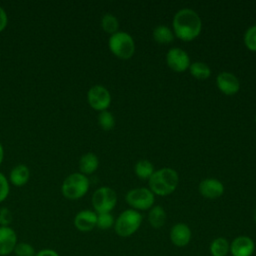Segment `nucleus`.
Instances as JSON below:
<instances>
[{
	"label": "nucleus",
	"instance_id": "obj_3",
	"mask_svg": "<svg viewBox=\"0 0 256 256\" xmlns=\"http://www.w3.org/2000/svg\"><path fill=\"white\" fill-rule=\"evenodd\" d=\"M108 47L113 55L122 60L130 59L135 52V43L133 37L124 31H117L110 35Z\"/></svg>",
	"mask_w": 256,
	"mask_h": 256
},
{
	"label": "nucleus",
	"instance_id": "obj_27",
	"mask_svg": "<svg viewBox=\"0 0 256 256\" xmlns=\"http://www.w3.org/2000/svg\"><path fill=\"white\" fill-rule=\"evenodd\" d=\"M14 253L16 254V256H35L36 254L33 246L25 242L17 243L14 249Z\"/></svg>",
	"mask_w": 256,
	"mask_h": 256
},
{
	"label": "nucleus",
	"instance_id": "obj_33",
	"mask_svg": "<svg viewBox=\"0 0 256 256\" xmlns=\"http://www.w3.org/2000/svg\"><path fill=\"white\" fill-rule=\"evenodd\" d=\"M254 220H255V222H256V207H255V210H254Z\"/></svg>",
	"mask_w": 256,
	"mask_h": 256
},
{
	"label": "nucleus",
	"instance_id": "obj_18",
	"mask_svg": "<svg viewBox=\"0 0 256 256\" xmlns=\"http://www.w3.org/2000/svg\"><path fill=\"white\" fill-rule=\"evenodd\" d=\"M166 218V212L162 206L154 205L152 208H150L148 213V221L153 228L159 229L164 226Z\"/></svg>",
	"mask_w": 256,
	"mask_h": 256
},
{
	"label": "nucleus",
	"instance_id": "obj_13",
	"mask_svg": "<svg viewBox=\"0 0 256 256\" xmlns=\"http://www.w3.org/2000/svg\"><path fill=\"white\" fill-rule=\"evenodd\" d=\"M16 245V232L9 226H0V256H7L14 252Z\"/></svg>",
	"mask_w": 256,
	"mask_h": 256
},
{
	"label": "nucleus",
	"instance_id": "obj_8",
	"mask_svg": "<svg viewBox=\"0 0 256 256\" xmlns=\"http://www.w3.org/2000/svg\"><path fill=\"white\" fill-rule=\"evenodd\" d=\"M89 105L99 112L107 110L111 103V94L103 85H93L87 92Z\"/></svg>",
	"mask_w": 256,
	"mask_h": 256
},
{
	"label": "nucleus",
	"instance_id": "obj_16",
	"mask_svg": "<svg viewBox=\"0 0 256 256\" xmlns=\"http://www.w3.org/2000/svg\"><path fill=\"white\" fill-rule=\"evenodd\" d=\"M29 178H30V170L24 164L16 165L10 171L9 179H10V182L15 186L20 187L25 185L28 182Z\"/></svg>",
	"mask_w": 256,
	"mask_h": 256
},
{
	"label": "nucleus",
	"instance_id": "obj_25",
	"mask_svg": "<svg viewBox=\"0 0 256 256\" xmlns=\"http://www.w3.org/2000/svg\"><path fill=\"white\" fill-rule=\"evenodd\" d=\"M243 41L246 48L252 52H256V25L250 26L244 33Z\"/></svg>",
	"mask_w": 256,
	"mask_h": 256
},
{
	"label": "nucleus",
	"instance_id": "obj_34",
	"mask_svg": "<svg viewBox=\"0 0 256 256\" xmlns=\"http://www.w3.org/2000/svg\"><path fill=\"white\" fill-rule=\"evenodd\" d=\"M254 120H255V124H256V115H255V118H254Z\"/></svg>",
	"mask_w": 256,
	"mask_h": 256
},
{
	"label": "nucleus",
	"instance_id": "obj_17",
	"mask_svg": "<svg viewBox=\"0 0 256 256\" xmlns=\"http://www.w3.org/2000/svg\"><path fill=\"white\" fill-rule=\"evenodd\" d=\"M98 166H99V159L92 152L83 154L79 159L80 173H82L84 175L94 173L97 170Z\"/></svg>",
	"mask_w": 256,
	"mask_h": 256
},
{
	"label": "nucleus",
	"instance_id": "obj_4",
	"mask_svg": "<svg viewBox=\"0 0 256 256\" xmlns=\"http://www.w3.org/2000/svg\"><path fill=\"white\" fill-rule=\"evenodd\" d=\"M89 189V180L86 175L75 172L68 175L61 186V192L64 197L70 200H76L83 197Z\"/></svg>",
	"mask_w": 256,
	"mask_h": 256
},
{
	"label": "nucleus",
	"instance_id": "obj_5",
	"mask_svg": "<svg viewBox=\"0 0 256 256\" xmlns=\"http://www.w3.org/2000/svg\"><path fill=\"white\" fill-rule=\"evenodd\" d=\"M142 215L134 209H127L120 213L114 223V229L118 236L129 237L141 226Z\"/></svg>",
	"mask_w": 256,
	"mask_h": 256
},
{
	"label": "nucleus",
	"instance_id": "obj_10",
	"mask_svg": "<svg viewBox=\"0 0 256 256\" xmlns=\"http://www.w3.org/2000/svg\"><path fill=\"white\" fill-rule=\"evenodd\" d=\"M216 86L223 94L232 96L238 93L240 89V82L233 73L223 71L216 77Z\"/></svg>",
	"mask_w": 256,
	"mask_h": 256
},
{
	"label": "nucleus",
	"instance_id": "obj_22",
	"mask_svg": "<svg viewBox=\"0 0 256 256\" xmlns=\"http://www.w3.org/2000/svg\"><path fill=\"white\" fill-rule=\"evenodd\" d=\"M212 256H226L230 251V243L224 237L215 238L209 246Z\"/></svg>",
	"mask_w": 256,
	"mask_h": 256
},
{
	"label": "nucleus",
	"instance_id": "obj_1",
	"mask_svg": "<svg viewBox=\"0 0 256 256\" xmlns=\"http://www.w3.org/2000/svg\"><path fill=\"white\" fill-rule=\"evenodd\" d=\"M174 35L185 42L197 38L202 30V21L196 11L191 8L178 10L172 20Z\"/></svg>",
	"mask_w": 256,
	"mask_h": 256
},
{
	"label": "nucleus",
	"instance_id": "obj_11",
	"mask_svg": "<svg viewBox=\"0 0 256 256\" xmlns=\"http://www.w3.org/2000/svg\"><path fill=\"white\" fill-rule=\"evenodd\" d=\"M200 194L207 199H217L224 193L223 183L215 178L203 179L198 186Z\"/></svg>",
	"mask_w": 256,
	"mask_h": 256
},
{
	"label": "nucleus",
	"instance_id": "obj_20",
	"mask_svg": "<svg viewBox=\"0 0 256 256\" xmlns=\"http://www.w3.org/2000/svg\"><path fill=\"white\" fill-rule=\"evenodd\" d=\"M188 69L190 74L197 80H206L211 75L210 67L206 63L201 61L191 63Z\"/></svg>",
	"mask_w": 256,
	"mask_h": 256
},
{
	"label": "nucleus",
	"instance_id": "obj_29",
	"mask_svg": "<svg viewBox=\"0 0 256 256\" xmlns=\"http://www.w3.org/2000/svg\"><path fill=\"white\" fill-rule=\"evenodd\" d=\"M12 221V214L9 209L3 207L0 209V226H8Z\"/></svg>",
	"mask_w": 256,
	"mask_h": 256
},
{
	"label": "nucleus",
	"instance_id": "obj_9",
	"mask_svg": "<svg viewBox=\"0 0 256 256\" xmlns=\"http://www.w3.org/2000/svg\"><path fill=\"white\" fill-rule=\"evenodd\" d=\"M166 63L174 72H184L190 66V58L188 53L178 47H173L166 54Z\"/></svg>",
	"mask_w": 256,
	"mask_h": 256
},
{
	"label": "nucleus",
	"instance_id": "obj_28",
	"mask_svg": "<svg viewBox=\"0 0 256 256\" xmlns=\"http://www.w3.org/2000/svg\"><path fill=\"white\" fill-rule=\"evenodd\" d=\"M10 186L6 176L0 172V203L4 201L9 194Z\"/></svg>",
	"mask_w": 256,
	"mask_h": 256
},
{
	"label": "nucleus",
	"instance_id": "obj_12",
	"mask_svg": "<svg viewBox=\"0 0 256 256\" xmlns=\"http://www.w3.org/2000/svg\"><path fill=\"white\" fill-rule=\"evenodd\" d=\"M255 244L249 236H238L230 243V253L232 256H251L254 253Z\"/></svg>",
	"mask_w": 256,
	"mask_h": 256
},
{
	"label": "nucleus",
	"instance_id": "obj_26",
	"mask_svg": "<svg viewBox=\"0 0 256 256\" xmlns=\"http://www.w3.org/2000/svg\"><path fill=\"white\" fill-rule=\"evenodd\" d=\"M114 223H115L114 217L110 212L109 213H99V214H97L96 226L99 229H102V230L109 229L112 226H114Z\"/></svg>",
	"mask_w": 256,
	"mask_h": 256
},
{
	"label": "nucleus",
	"instance_id": "obj_15",
	"mask_svg": "<svg viewBox=\"0 0 256 256\" xmlns=\"http://www.w3.org/2000/svg\"><path fill=\"white\" fill-rule=\"evenodd\" d=\"M170 240L177 247L188 245L191 240V230L185 223H177L170 230Z\"/></svg>",
	"mask_w": 256,
	"mask_h": 256
},
{
	"label": "nucleus",
	"instance_id": "obj_32",
	"mask_svg": "<svg viewBox=\"0 0 256 256\" xmlns=\"http://www.w3.org/2000/svg\"><path fill=\"white\" fill-rule=\"evenodd\" d=\"M3 157H4V149H3V146H2V144L0 142V165H1L2 161H3Z\"/></svg>",
	"mask_w": 256,
	"mask_h": 256
},
{
	"label": "nucleus",
	"instance_id": "obj_30",
	"mask_svg": "<svg viewBox=\"0 0 256 256\" xmlns=\"http://www.w3.org/2000/svg\"><path fill=\"white\" fill-rule=\"evenodd\" d=\"M7 23H8L7 13L5 9L2 6H0V32L5 29V27L7 26Z\"/></svg>",
	"mask_w": 256,
	"mask_h": 256
},
{
	"label": "nucleus",
	"instance_id": "obj_7",
	"mask_svg": "<svg viewBox=\"0 0 256 256\" xmlns=\"http://www.w3.org/2000/svg\"><path fill=\"white\" fill-rule=\"evenodd\" d=\"M117 204L116 192L107 186H102L96 189L92 195V206L99 213L111 212Z\"/></svg>",
	"mask_w": 256,
	"mask_h": 256
},
{
	"label": "nucleus",
	"instance_id": "obj_21",
	"mask_svg": "<svg viewBox=\"0 0 256 256\" xmlns=\"http://www.w3.org/2000/svg\"><path fill=\"white\" fill-rule=\"evenodd\" d=\"M134 172L136 176L141 180H149L152 174L155 172L153 164L146 159H141L137 161L134 166Z\"/></svg>",
	"mask_w": 256,
	"mask_h": 256
},
{
	"label": "nucleus",
	"instance_id": "obj_31",
	"mask_svg": "<svg viewBox=\"0 0 256 256\" xmlns=\"http://www.w3.org/2000/svg\"><path fill=\"white\" fill-rule=\"evenodd\" d=\"M35 256H60L55 250L53 249H42L38 251Z\"/></svg>",
	"mask_w": 256,
	"mask_h": 256
},
{
	"label": "nucleus",
	"instance_id": "obj_2",
	"mask_svg": "<svg viewBox=\"0 0 256 256\" xmlns=\"http://www.w3.org/2000/svg\"><path fill=\"white\" fill-rule=\"evenodd\" d=\"M179 183V175L176 170L164 167L156 170L148 180L149 189L154 195L168 196L172 194Z\"/></svg>",
	"mask_w": 256,
	"mask_h": 256
},
{
	"label": "nucleus",
	"instance_id": "obj_24",
	"mask_svg": "<svg viewBox=\"0 0 256 256\" xmlns=\"http://www.w3.org/2000/svg\"><path fill=\"white\" fill-rule=\"evenodd\" d=\"M97 120H98V125L101 127V129H103L105 131H110L115 126L114 115L111 112H109L108 110L99 112Z\"/></svg>",
	"mask_w": 256,
	"mask_h": 256
},
{
	"label": "nucleus",
	"instance_id": "obj_6",
	"mask_svg": "<svg viewBox=\"0 0 256 256\" xmlns=\"http://www.w3.org/2000/svg\"><path fill=\"white\" fill-rule=\"evenodd\" d=\"M125 199L131 209L136 211H144L154 206L155 195L149 188L140 187L129 190Z\"/></svg>",
	"mask_w": 256,
	"mask_h": 256
},
{
	"label": "nucleus",
	"instance_id": "obj_23",
	"mask_svg": "<svg viewBox=\"0 0 256 256\" xmlns=\"http://www.w3.org/2000/svg\"><path fill=\"white\" fill-rule=\"evenodd\" d=\"M101 27L106 33L112 35L119 31V21L115 15L106 13L101 18Z\"/></svg>",
	"mask_w": 256,
	"mask_h": 256
},
{
	"label": "nucleus",
	"instance_id": "obj_19",
	"mask_svg": "<svg viewBox=\"0 0 256 256\" xmlns=\"http://www.w3.org/2000/svg\"><path fill=\"white\" fill-rule=\"evenodd\" d=\"M153 39L159 44H169L174 40L173 31L166 25H158L153 29Z\"/></svg>",
	"mask_w": 256,
	"mask_h": 256
},
{
	"label": "nucleus",
	"instance_id": "obj_14",
	"mask_svg": "<svg viewBox=\"0 0 256 256\" xmlns=\"http://www.w3.org/2000/svg\"><path fill=\"white\" fill-rule=\"evenodd\" d=\"M97 213L92 210H81L74 217V225L81 232H89L96 227Z\"/></svg>",
	"mask_w": 256,
	"mask_h": 256
}]
</instances>
